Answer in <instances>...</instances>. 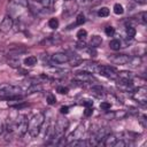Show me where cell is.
I'll use <instances>...</instances> for the list:
<instances>
[{
    "mask_svg": "<svg viewBox=\"0 0 147 147\" xmlns=\"http://www.w3.org/2000/svg\"><path fill=\"white\" fill-rule=\"evenodd\" d=\"M7 62L13 68H18L20 67V59L18 57H10V59L7 60Z\"/></svg>",
    "mask_w": 147,
    "mask_h": 147,
    "instance_id": "cell-16",
    "label": "cell"
},
{
    "mask_svg": "<svg viewBox=\"0 0 147 147\" xmlns=\"http://www.w3.org/2000/svg\"><path fill=\"white\" fill-rule=\"evenodd\" d=\"M61 113L62 114H67L68 113V110H69V107H67V106H64V107H61Z\"/></svg>",
    "mask_w": 147,
    "mask_h": 147,
    "instance_id": "cell-34",
    "label": "cell"
},
{
    "mask_svg": "<svg viewBox=\"0 0 147 147\" xmlns=\"http://www.w3.org/2000/svg\"><path fill=\"white\" fill-rule=\"evenodd\" d=\"M130 59L131 57L129 55H125V54H116V55H114V56L110 57V61L113 63H115V64H126V63H129Z\"/></svg>",
    "mask_w": 147,
    "mask_h": 147,
    "instance_id": "cell-11",
    "label": "cell"
},
{
    "mask_svg": "<svg viewBox=\"0 0 147 147\" xmlns=\"http://www.w3.org/2000/svg\"><path fill=\"white\" fill-rule=\"evenodd\" d=\"M76 23H77L78 25L84 24V23H85V16H84L83 14H79V15L77 16V18H76Z\"/></svg>",
    "mask_w": 147,
    "mask_h": 147,
    "instance_id": "cell-25",
    "label": "cell"
},
{
    "mask_svg": "<svg viewBox=\"0 0 147 147\" xmlns=\"http://www.w3.org/2000/svg\"><path fill=\"white\" fill-rule=\"evenodd\" d=\"M86 145H87V142L83 139H75L74 141L69 142V146H72V147H78V146L83 147V146H86Z\"/></svg>",
    "mask_w": 147,
    "mask_h": 147,
    "instance_id": "cell-14",
    "label": "cell"
},
{
    "mask_svg": "<svg viewBox=\"0 0 147 147\" xmlns=\"http://www.w3.org/2000/svg\"><path fill=\"white\" fill-rule=\"evenodd\" d=\"M119 138H117V134L115 133H109V134H106V137L103 138V145L106 147H111L116 144V141L118 140Z\"/></svg>",
    "mask_w": 147,
    "mask_h": 147,
    "instance_id": "cell-12",
    "label": "cell"
},
{
    "mask_svg": "<svg viewBox=\"0 0 147 147\" xmlns=\"http://www.w3.org/2000/svg\"><path fill=\"white\" fill-rule=\"evenodd\" d=\"M44 121H45V116L42 113H37L30 118L28 123V131L32 138H36L39 134L40 129L44 124Z\"/></svg>",
    "mask_w": 147,
    "mask_h": 147,
    "instance_id": "cell-1",
    "label": "cell"
},
{
    "mask_svg": "<svg viewBox=\"0 0 147 147\" xmlns=\"http://www.w3.org/2000/svg\"><path fill=\"white\" fill-rule=\"evenodd\" d=\"M42 90V87H41V85H37V84H33L32 86H30V87H28V90H26V92L28 93H33V92H39V91H41Z\"/></svg>",
    "mask_w": 147,
    "mask_h": 147,
    "instance_id": "cell-18",
    "label": "cell"
},
{
    "mask_svg": "<svg viewBox=\"0 0 147 147\" xmlns=\"http://www.w3.org/2000/svg\"><path fill=\"white\" fill-rule=\"evenodd\" d=\"M102 0H84L83 2H79L80 5H84V6H95V5H98L99 2H101Z\"/></svg>",
    "mask_w": 147,
    "mask_h": 147,
    "instance_id": "cell-19",
    "label": "cell"
},
{
    "mask_svg": "<svg viewBox=\"0 0 147 147\" xmlns=\"http://www.w3.org/2000/svg\"><path fill=\"white\" fill-rule=\"evenodd\" d=\"M57 92L61 93V94H65L68 92V88L67 87H63V86H59L57 87Z\"/></svg>",
    "mask_w": 147,
    "mask_h": 147,
    "instance_id": "cell-31",
    "label": "cell"
},
{
    "mask_svg": "<svg viewBox=\"0 0 147 147\" xmlns=\"http://www.w3.org/2000/svg\"><path fill=\"white\" fill-rule=\"evenodd\" d=\"M114 13L117 14V15H122L124 13V9H123V6L119 5V3H116L114 5Z\"/></svg>",
    "mask_w": 147,
    "mask_h": 147,
    "instance_id": "cell-20",
    "label": "cell"
},
{
    "mask_svg": "<svg viewBox=\"0 0 147 147\" xmlns=\"http://www.w3.org/2000/svg\"><path fill=\"white\" fill-rule=\"evenodd\" d=\"M84 106H86V107H90V106H91V107H92V102H91V101H85V102H84Z\"/></svg>",
    "mask_w": 147,
    "mask_h": 147,
    "instance_id": "cell-35",
    "label": "cell"
},
{
    "mask_svg": "<svg viewBox=\"0 0 147 147\" xmlns=\"http://www.w3.org/2000/svg\"><path fill=\"white\" fill-rule=\"evenodd\" d=\"M86 36H87V32H86V30H84V29H82V30H79V31L77 32V38H78L79 40L85 39Z\"/></svg>",
    "mask_w": 147,
    "mask_h": 147,
    "instance_id": "cell-23",
    "label": "cell"
},
{
    "mask_svg": "<svg viewBox=\"0 0 147 147\" xmlns=\"http://www.w3.org/2000/svg\"><path fill=\"white\" fill-rule=\"evenodd\" d=\"M28 7V0H10L8 3V10L11 15L21 14Z\"/></svg>",
    "mask_w": 147,
    "mask_h": 147,
    "instance_id": "cell-5",
    "label": "cell"
},
{
    "mask_svg": "<svg viewBox=\"0 0 147 147\" xmlns=\"http://www.w3.org/2000/svg\"><path fill=\"white\" fill-rule=\"evenodd\" d=\"M48 26H49L51 29H56V28L59 26V21H57V18H51V20L48 21Z\"/></svg>",
    "mask_w": 147,
    "mask_h": 147,
    "instance_id": "cell-22",
    "label": "cell"
},
{
    "mask_svg": "<svg viewBox=\"0 0 147 147\" xmlns=\"http://www.w3.org/2000/svg\"><path fill=\"white\" fill-rule=\"evenodd\" d=\"M75 79L78 80V82H80V83H88V82L94 80V77L92 76L91 72L83 71V72H77L75 75Z\"/></svg>",
    "mask_w": 147,
    "mask_h": 147,
    "instance_id": "cell-10",
    "label": "cell"
},
{
    "mask_svg": "<svg viewBox=\"0 0 147 147\" xmlns=\"http://www.w3.org/2000/svg\"><path fill=\"white\" fill-rule=\"evenodd\" d=\"M92 113H93V109H92V108H86L84 114H85V116H91Z\"/></svg>",
    "mask_w": 147,
    "mask_h": 147,
    "instance_id": "cell-32",
    "label": "cell"
},
{
    "mask_svg": "<svg viewBox=\"0 0 147 147\" xmlns=\"http://www.w3.org/2000/svg\"><path fill=\"white\" fill-rule=\"evenodd\" d=\"M134 1H137V2H139V3H146V2H147V0H134Z\"/></svg>",
    "mask_w": 147,
    "mask_h": 147,
    "instance_id": "cell-36",
    "label": "cell"
},
{
    "mask_svg": "<svg viewBox=\"0 0 147 147\" xmlns=\"http://www.w3.org/2000/svg\"><path fill=\"white\" fill-rule=\"evenodd\" d=\"M68 125H69V123H68L67 119H57V122L54 126V130H53V136H52V139H53L54 144H56L57 140L61 137H63L65 130L68 129Z\"/></svg>",
    "mask_w": 147,
    "mask_h": 147,
    "instance_id": "cell-4",
    "label": "cell"
},
{
    "mask_svg": "<svg viewBox=\"0 0 147 147\" xmlns=\"http://www.w3.org/2000/svg\"><path fill=\"white\" fill-rule=\"evenodd\" d=\"M109 47H110L113 51H118V49L122 47V45H121V41H119L118 39H114V40H111V41L109 42Z\"/></svg>",
    "mask_w": 147,
    "mask_h": 147,
    "instance_id": "cell-15",
    "label": "cell"
},
{
    "mask_svg": "<svg viewBox=\"0 0 147 147\" xmlns=\"http://www.w3.org/2000/svg\"><path fill=\"white\" fill-rule=\"evenodd\" d=\"M106 134H107V131H106V129H100L98 132H95L92 137H91V139H90V145H92V146H95V145H99L100 142H101V140H103V138L106 137Z\"/></svg>",
    "mask_w": 147,
    "mask_h": 147,
    "instance_id": "cell-8",
    "label": "cell"
},
{
    "mask_svg": "<svg viewBox=\"0 0 147 147\" xmlns=\"http://www.w3.org/2000/svg\"><path fill=\"white\" fill-rule=\"evenodd\" d=\"M37 2H39L44 8H47L51 6V0H36Z\"/></svg>",
    "mask_w": 147,
    "mask_h": 147,
    "instance_id": "cell-26",
    "label": "cell"
},
{
    "mask_svg": "<svg viewBox=\"0 0 147 147\" xmlns=\"http://www.w3.org/2000/svg\"><path fill=\"white\" fill-rule=\"evenodd\" d=\"M11 28H14V21H13V17L9 15V16H6L0 23V31L6 33V32H9Z\"/></svg>",
    "mask_w": 147,
    "mask_h": 147,
    "instance_id": "cell-9",
    "label": "cell"
},
{
    "mask_svg": "<svg viewBox=\"0 0 147 147\" xmlns=\"http://www.w3.org/2000/svg\"><path fill=\"white\" fill-rule=\"evenodd\" d=\"M47 102H48V105H54V103L56 102L55 96H54L53 94H48V95H47Z\"/></svg>",
    "mask_w": 147,
    "mask_h": 147,
    "instance_id": "cell-29",
    "label": "cell"
},
{
    "mask_svg": "<svg viewBox=\"0 0 147 147\" xmlns=\"http://www.w3.org/2000/svg\"><path fill=\"white\" fill-rule=\"evenodd\" d=\"M99 74L102 76H106L108 78H111V79H115L118 77L117 70L110 65H100L99 67Z\"/></svg>",
    "mask_w": 147,
    "mask_h": 147,
    "instance_id": "cell-6",
    "label": "cell"
},
{
    "mask_svg": "<svg viewBox=\"0 0 147 147\" xmlns=\"http://www.w3.org/2000/svg\"><path fill=\"white\" fill-rule=\"evenodd\" d=\"M98 15H99V16H101V17H106V16H108V15H109V9H108L107 7H102L101 9H99Z\"/></svg>",
    "mask_w": 147,
    "mask_h": 147,
    "instance_id": "cell-21",
    "label": "cell"
},
{
    "mask_svg": "<svg viewBox=\"0 0 147 147\" xmlns=\"http://www.w3.org/2000/svg\"><path fill=\"white\" fill-rule=\"evenodd\" d=\"M7 130L9 132H16L18 136L25 134L28 131V121L24 115H18L15 122H9L7 125Z\"/></svg>",
    "mask_w": 147,
    "mask_h": 147,
    "instance_id": "cell-2",
    "label": "cell"
},
{
    "mask_svg": "<svg viewBox=\"0 0 147 147\" xmlns=\"http://www.w3.org/2000/svg\"><path fill=\"white\" fill-rule=\"evenodd\" d=\"M37 63V57L36 56H28L25 60H24V64L25 65H29V67H32Z\"/></svg>",
    "mask_w": 147,
    "mask_h": 147,
    "instance_id": "cell-17",
    "label": "cell"
},
{
    "mask_svg": "<svg viewBox=\"0 0 147 147\" xmlns=\"http://www.w3.org/2000/svg\"><path fill=\"white\" fill-rule=\"evenodd\" d=\"M101 42H102V39H101V37H99V36H93L92 38H91V47H98V46H100L101 45Z\"/></svg>",
    "mask_w": 147,
    "mask_h": 147,
    "instance_id": "cell-13",
    "label": "cell"
},
{
    "mask_svg": "<svg viewBox=\"0 0 147 147\" xmlns=\"http://www.w3.org/2000/svg\"><path fill=\"white\" fill-rule=\"evenodd\" d=\"M100 108H101L102 110H108V109H110V103H109V102H101Z\"/></svg>",
    "mask_w": 147,
    "mask_h": 147,
    "instance_id": "cell-30",
    "label": "cell"
},
{
    "mask_svg": "<svg viewBox=\"0 0 147 147\" xmlns=\"http://www.w3.org/2000/svg\"><path fill=\"white\" fill-rule=\"evenodd\" d=\"M126 34H127V37H130V38L134 37V36H136V29L132 28V26H127V29H126Z\"/></svg>",
    "mask_w": 147,
    "mask_h": 147,
    "instance_id": "cell-24",
    "label": "cell"
},
{
    "mask_svg": "<svg viewBox=\"0 0 147 147\" xmlns=\"http://www.w3.org/2000/svg\"><path fill=\"white\" fill-rule=\"evenodd\" d=\"M139 17H140V22H141V23H144V24H146V23H147V13H146V11L140 13Z\"/></svg>",
    "mask_w": 147,
    "mask_h": 147,
    "instance_id": "cell-27",
    "label": "cell"
},
{
    "mask_svg": "<svg viewBox=\"0 0 147 147\" xmlns=\"http://www.w3.org/2000/svg\"><path fill=\"white\" fill-rule=\"evenodd\" d=\"M51 61L54 64H62V63H67L70 61V56L65 53H55L51 56Z\"/></svg>",
    "mask_w": 147,
    "mask_h": 147,
    "instance_id": "cell-7",
    "label": "cell"
},
{
    "mask_svg": "<svg viewBox=\"0 0 147 147\" xmlns=\"http://www.w3.org/2000/svg\"><path fill=\"white\" fill-rule=\"evenodd\" d=\"M105 32H106L107 36H113V34L115 33V29H114L113 26H107V28L105 29Z\"/></svg>",
    "mask_w": 147,
    "mask_h": 147,
    "instance_id": "cell-28",
    "label": "cell"
},
{
    "mask_svg": "<svg viewBox=\"0 0 147 147\" xmlns=\"http://www.w3.org/2000/svg\"><path fill=\"white\" fill-rule=\"evenodd\" d=\"M22 92V88L16 85L11 84H2L0 85V98L13 100V99H18L22 98L20 93Z\"/></svg>",
    "mask_w": 147,
    "mask_h": 147,
    "instance_id": "cell-3",
    "label": "cell"
},
{
    "mask_svg": "<svg viewBox=\"0 0 147 147\" xmlns=\"http://www.w3.org/2000/svg\"><path fill=\"white\" fill-rule=\"evenodd\" d=\"M3 130H5V124H3V122H2V119L0 118V134H2V132H3Z\"/></svg>",
    "mask_w": 147,
    "mask_h": 147,
    "instance_id": "cell-33",
    "label": "cell"
}]
</instances>
